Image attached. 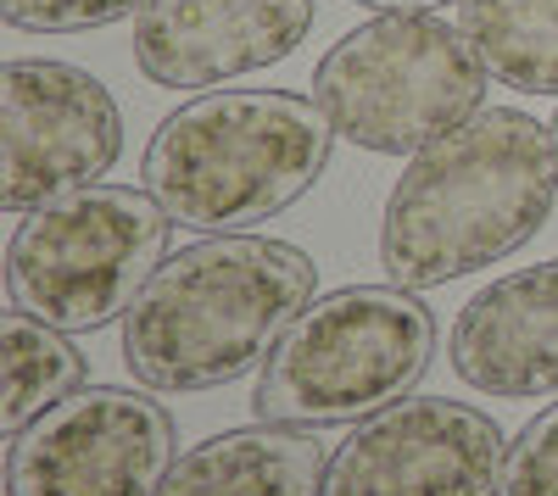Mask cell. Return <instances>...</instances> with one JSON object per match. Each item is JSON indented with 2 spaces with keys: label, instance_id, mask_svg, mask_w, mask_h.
Returning <instances> with one entry per match:
<instances>
[{
  "label": "cell",
  "instance_id": "5b68a950",
  "mask_svg": "<svg viewBox=\"0 0 558 496\" xmlns=\"http://www.w3.org/2000/svg\"><path fill=\"white\" fill-rule=\"evenodd\" d=\"M486 62L441 12H380L313 67V101L363 151L413 157L486 101Z\"/></svg>",
  "mask_w": 558,
  "mask_h": 496
},
{
  "label": "cell",
  "instance_id": "e0dca14e",
  "mask_svg": "<svg viewBox=\"0 0 558 496\" xmlns=\"http://www.w3.org/2000/svg\"><path fill=\"white\" fill-rule=\"evenodd\" d=\"M357 7H368V12H436L447 0H357Z\"/></svg>",
  "mask_w": 558,
  "mask_h": 496
},
{
  "label": "cell",
  "instance_id": "2e32d148",
  "mask_svg": "<svg viewBox=\"0 0 558 496\" xmlns=\"http://www.w3.org/2000/svg\"><path fill=\"white\" fill-rule=\"evenodd\" d=\"M146 0H0V17L28 34H84L134 17Z\"/></svg>",
  "mask_w": 558,
  "mask_h": 496
},
{
  "label": "cell",
  "instance_id": "8992f818",
  "mask_svg": "<svg viewBox=\"0 0 558 496\" xmlns=\"http://www.w3.org/2000/svg\"><path fill=\"white\" fill-rule=\"evenodd\" d=\"M168 207L134 185H78L51 196L23 212L7 246V296L68 335L101 330L123 319L168 262Z\"/></svg>",
  "mask_w": 558,
  "mask_h": 496
},
{
  "label": "cell",
  "instance_id": "7a4b0ae2",
  "mask_svg": "<svg viewBox=\"0 0 558 496\" xmlns=\"http://www.w3.org/2000/svg\"><path fill=\"white\" fill-rule=\"evenodd\" d=\"M318 268L302 246L268 235H207L168 257L123 312V363L134 385L191 396L268 363L313 307Z\"/></svg>",
  "mask_w": 558,
  "mask_h": 496
},
{
  "label": "cell",
  "instance_id": "3957f363",
  "mask_svg": "<svg viewBox=\"0 0 558 496\" xmlns=\"http://www.w3.org/2000/svg\"><path fill=\"white\" fill-rule=\"evenodd\" d=\"M336 123L291 89H207L168 112L140 178L179 230L241 235L296 207L330 168Z\"/></svg>",
  "mask_w": 558,
  "mask_h": 496
},
{
  "label": "cell",
  "instance_id": "30bf717a",
  "mask_svg": "<svg viewBox=\"0 0 558 496\" xmlns=\"http://www.w3.org/2000/svg\"><path fill=\"white\" fill-rule=\"evenodd\" d=\"M313 17V0H146L134 12V62L162 89H213L286 62Z\"/></svg>",
  "mask_w": 558,
  "mask_h": 496
},
{
  "label": "cell",
  "instance_id": "6da1fadb",
  "mask_svg": "<svg viewBox=\"0 0 558 496\" xmlns=\"http://www.w3.org/2000/svg\"><path fill=\"white\" fill-rule=\"evenodd\" d=\"M553 128L514 107H481L413 151L380 223V268L391 285L436 290L520 251L553 212Z\"/></svg>",
  "mask_w": 558,
  "mask_h": 496
},
{
  "label": "cell",
  "instance_id": "7c38bea8",
  "mask_svg": "<svg viewBox=\"0 0 558 496\" xmlns=\"http://www.w3.org/2000/svg\"><path fill=\"white\" fill-rule=\"evenodd\" d=\"M330 452L313 430L252 424L179 452L157 496H324Z\"/></svg>",
  "mask_w": 558,
  "mask_h": 496
},
{
  "label": "cell",
  "instance_id": "5bb4252c",
  "mask_svg": "<svg viewBox=\"0 0 558 496\" xmlns=\"http://www.w3.org/2000/svg\"><path fill=\"white\" fill-rule=\"evenodd\" d=\"M0 346H7V401H0V430L23 435L45 408H57L62 396L84 385V357L73 351L68 330L34 319V312L12 307L0 319Z\"/></svg>",
  "mask_w": 558,
  "mask_h": 496
},
{
  "label": "cell",
  "instance_id": "4fadbf2b",
  "mask_svg": "<svg viewBox=\"0 0 558 496\" xmlns=\"http://www.w3.org/2000/svg\"><path fill=\"white\" fill-rule=\"evenodd\" d=\"M486 73L520 96H558V0H458Z\"/></svg>",
  "mask_w": 558,
  "mask_h": 496
},
{
  "label": "cell",
  "instance_id": "ba28073f",
  "mask_svg": "<svg viewBox=\"0 0 558 496\" xmlns=\"http://www.w3.org/2000/svg\"><path fill=\"white\" fill-rule=\"evenodd\" d=\"M0 134H7L0 207L34 212L51 196L96 185L118 162L123 112L96 73L73 62L17 57L0 67Z\"/></svg>",
  "mask_w": 558,
  "mask_h": 496
},
{
  "label": "cell",
  "instance_id": "ac0fdd59",
  "mask_svg": "<svg viewBox=\"0 0 558 496\" xmlns=\"http://www.w3.org/2000/svg\"><path fill=\"white\" fill-rule=\"evenodd\" d=\"M547 128H553V157H558V112H553V123H547Z\"/></svg>",
  "mask_w": 558,
  "mask_h": 496
},
{
  "label": "cell",
  "instance_id": "8fae6325",
  "mask_svg": "<svg viewBox=\"0 0 558 496\" xmlns=\"http://www.w3.org/2000/svg\"><path fill=\"white\" fill-rule=\"evenodd\" d=\"M452 374L502 401L558 396V257L492 280L452 319Z\"/></svg>",
  "mask_w": 558,
  "mask_h": 496
},
{
  "label": "cell",
  "instance_id": "9c48e42d",
  "mask_svg": "<svg viewBox=\"0 0 558 496\" xmlns=\"http://www.w3.org/2000/svg\"><path fill=\"white\" fill-rule=\"evenodd\" d=\"M508 441L492 413L447 396H402L368 413L324 474V496H497Z\"/></svg>",
  "mask_w": 558,
  "mask_h": 496
},
{
  "label": "cell",
  "instance_id": "9a60e30c",
  "mask_svg": "<svg viewBox=\"0 0 558 496\" xmlns=\"http://www.w3.org/2000/svg\"><path fill=\"white\" fill-rule=\"evenodd\" d=\"M497 496H558V401L508 441Z\"/></svg>",
  "mask_w": 558,
  "mask_h": 496
},
{
  "label": "cell",
  "instance_id": "277c9868",
  "mask_svg": "<svg viewBox=\"0 0 558 496\" xmlns=\"http://www.w3.org/2000/svg\"><path fill=\"white\" fill-rule=\"evenodd\" d=\"M436 357V319L408 285H347L313 296L257 374L263 424L330 430L402 401Z\"/></svg>",
  "mask_w": 558,
  "mask_h": 496
},
{
  "label": "cell",
  "instance_id": "52a82bcc",
  "mask_svg": "<svg viewBox=\"0 0 558 496\" xmlns=\"http://www.w3.org/2000/svg\"><path fill=\"white\" fill-rule=\"evenodd\" d=\"M173 469V419L123 385H78L7 452V496H157Z\"/></svg>",
  "mask_w": 558,
  "mask_h": 496
}]
</instances>
